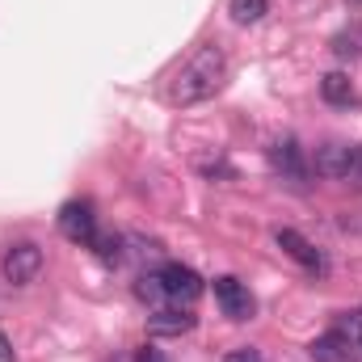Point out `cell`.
I'll return each instance as SVG.
<instances>
[{
  "label": "cell",
  "mask_w": 362,
  "mask_h": 362,
  "mask_svg": "<svg viewBox=\"0 0 362 362\" xmlns=\"http://www.w3.org/2000/svg\"><path fill=\"white\" fill-rule=\"evenodd\" d=\"M223 76H228V55H223V47H219V42H202V47L185 59V68L173 76L169 101H173V105H198V101L215 97V89L223 85Z\"/></svg>",
  "instance_id": "obj_1"
},
{
  "label": "cell",
  "mask_w": 362,
  "mask_h": 362,
  "mask_svg": "<svg viewBox=\"0 0 362 362\" xmlns=\"http://www.w3.org/2000/svg\"><path fill=\"white\" fill-rule=\"evenodd\" d=\"M189 329H194V312H189V308H177V303L156 308V312L148 316V333H152V337H181V333H189Z\"/></svg>",
  "instance_id": "obj_8"
},
{
  "label": "cell",
  "mask_w": 362,
  "mask_h": 362,
  "mask_svg": "<svg viewBox=\"0 0 362 362\" xmlns=\"http://www.w3.org/2000/svg\"><path fill=\"white\" fill-rule=\"evenodd\" d=\"M308 354H312V362H354L358 358V346H354L341 329H333V333L316 337V341L308 346Z\"/></svg>",
  "instance_id": "obj_9"
},
{
  "label": "cell",
  "mask_w": 362,
  "mask_h": 362,
  "mask_svg": "<svg viewBox=\"0 0 362 362\" xmlns=\"http://www.w3.org/2000/svg\"><path fill=\"white\" fill-rule=\"evenodd\" d=\"M215 299H219L223 316H232V320H253V312H257V303H253L249 286H245L240 278H232V274L215 278Z\"/></svg>",
  "instance_id": "obj_4"
},
{
  "label": "cell",
  "mask_w": 362,
  "mask_h": 362,
  "mask_svg": "<svg viewBox=\"0 0 362 362\" xmlns=\"http://www.w3.org/2000/svg\"><path fill=\"white\" fill-rule=\"evenodd\" d=\"M59 232L72 240V245H93L97 240V215H93L89 202H68L59 211Z\"/></svg>",
  "instance_id": "obj_5"
},
{
  "label": "cell",
  "mask_w": 362,
  "mask_h": 362,
  "mask_svg": "<svg viewBox=\"0 0 362 362\" xmlns=\"http://www.w3.org/2000/svg\"><path fill=\"white\" fill-rule=\"evenodd\" d=\"M346 185L362 189V148H354V160H350V173H346Z\"/></svg>",
  "instance_id": "obj_16"
},
{
  "label": "cell",
  "mask_w": 362,
  "mask_h": 362,
  "mask_svg": "<svg viewBox=\"0 0 362 362\" xmlns=\"http://www.w3.org/2000/svg\"><path fill=\"white\" fill-rule=\"evenodd\" d=\"M270 165H274V173H282V181H291V185H303L308 181V160H303V152H299L295 139H278L274 144Z\"/></svg>",
  "instance_id": "obj_6"
},
{
  "label": "cell",
  "mask_w": 362,
  "mask_h": 362,
  "mask_svg": "<svg viewBox=\"0 0 362 362\" xmlns=\"http://www.w3.org/2000/svg\"><path fill=\"white\" fill-rule=\"evenodd\" d=\"M42 249L34 245V240H17V245H8L4 249V257H0V274H4V282L8 286H25V282H34L38 274H42Z\"/></svg>",
  "instance_id": "obj_2"
},
{
  "label": "cell",
  "mask_w": 362,
  "mask_h": 362,
  "mask_svg": "<svg viewBox=\"0 0 362 362\" xmlns=\"http://www.w3.org/2000/svg\"><path fill=\"white\" fill-rule=\"evenodd\" d=\"M266 8H270V0H232V17H236L240 25L262 21V17H266Z\"/></svg>",
  "instance_id": "obj_13"
},
{
  "label": "cell",
  "mask_w": 362,
  "mask_h": 362,
  "mask_svg": "<svg viewBox=\"0 0 362 362\" xmlns=\"http://www.w3.org/2000/svg\"><path fill=\"white\" fill-rule=\"evenodd\" d=\"M350 160H354V144H325L316 152V173L329 177V181H346Z\"/></svg>",
  "instance_id": "obj_10"
},
{
  "label": "cell",
  "mask_w": 362,
  "mask_h": 362,
  "mask_svg": "<svg viewBox=\"0 0 362 362\" xmlns=\"http://www.w3.org/2000/svg\"><path fill=\"white\" fill-rule=\"evenodd\" d=\"M337 329H341V333H346V337H350V341H354V346L362 350V308H354V312H346Z\"/></svg>",
  "instance_id": "obj_14"
},
{
  "label": "cell",
  "mask_w": 362,
  "mask_h": 362,
  "mask_svg": "<svg viewBox=\"0 0 362 362\" xmlns=\"http://www.w3.org/2000/svg\"><path fill=\"white\" fill-rule=\"evenodd\" d=\"M160 282H165V295H169V303H177V308H189L198 295H202V278L189 270V266H181V262H169V266H160Z\"/></svg>",
  "instance_id": "obj_3"
},
{
  "label": "cell",
  "mask_w": 362,
  "mask_h": 362,
  "mask_svg": "<svg viewBox=\"0 0 362 362\" xmlns=\"http://www.w3.org/2000/svg\"><path fill=\"white\" fill-rule=\"evenodd\" d=\"M320 97H325L329 105H350V101H354L350 76H346V72H329V76L320 81Z\"/></svg>",
  "instance_id": "obj_11"
},
{
  "label": "cell",
  "mask_w": 362,
  "mask_h": 362,
  "mask_svg": "<svg viewBox=\"0 0 362 362\" xmlns=\"http://www.w3.org/2000/svg\"><path fill=\"white\" fill-rule=\"evenodd\" d=\"M0 362H13V346H8V337L0 333Z\"/></svg>",
  "instance_id": "obj_17"
},
{
  "label": "cell",
  "mask_w": 362,
  "mask_h": 362,
  "mask_svg": "<svg viewBox=\"0 0 362 362\" xmlns=\"http://www.w3.org/2000/svg\"><path fill=\"white\" fill-rule=\"evenodd\" d=\"M223 362H266L262 358V350H253V346H240V350H228Z\"/></svg>",
  "instance_id": "obj_15"
},
{
  "label": "cell",
  "mask_w": 362,
  "mask_h": 362,
  "mask_svg": "<svg viewBox=\"0 0 362 362\" xmlns=\"http://www.w3.org/2000/svg\"><path fill=\"white\" fill-rule=\"evenodd\" d=\"M274 240H278V249H282L286 257H295L303 270H325V257H320V249H316L312 240H303L295 228H278V232H274Z\"/></svg>",
  "instance_id": "obj_7"
},
{
  "label": "cell",
  "mask_w": 362,
  "mask_h": 362,
  "mask_svg": "<svg viewBox=\"0 0 362 362\" xmlns=\"http://www.w3.org/2000/svg\"><path fill=\"white\" fill-rule=\"evenodd\" d=\"M139 299H148V303H156V308H169V295H165L160 274H144V278H139Z\"/></svg>",
  "instance_id": "obj_12"
}]
</instances>
